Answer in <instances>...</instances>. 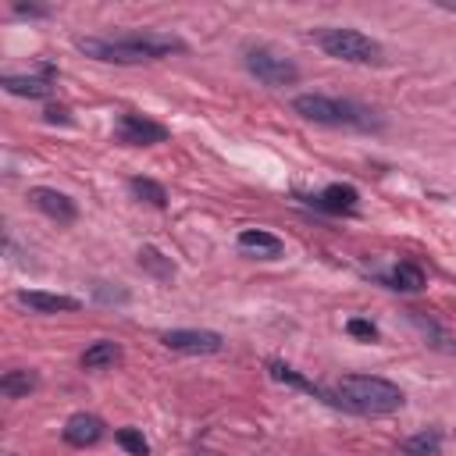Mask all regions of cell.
<instances>
[{
	"instance_id": "obj_12",
	"label": "cell",
	"mask_w": 456,
	"mask_h": 456,
	"mask_svg": "<svg viewBox=\"0 0 456 456\" xmlns=\"http://www.w3.org/2000/svg\"><path fill=\"white\" fill-rule=\"evenodd\" d=\"M28 200L36 203V210H43L46 217H53V221H61V224H71L75 217H78V207H75V200L71 196H64V192H57V189H32L28 192Z\"/></svg>"
},
{
	"instance_id": "obj_20",
	"label": "cell",
	"mask_w": 456,
	"mask_h": 456,
	"mask_svg": "<svg viewBox=\"0 0 456 456\" xmlns=\"http://www.w3.org/2000/svg\"><path fill=\"white\" fill-rule=\"evenodd\" d=\"M139 267H146L153 278H160V281H171L175 278V264L164 256V253H157L153 246H142L139 249Z\"/></svg>"
},
{
	"instance_id": "obj_7",
	"label": "cell",
	"mask_w": 456,
	"mask_h": 456,
	"mask_svg": "<svg viewBox=\"0 0 456 456\" xmlns=\"http://www.w3.org/2000/svg\"><path fill=\"white\" fill-rule=\"evenodd\" d=\"M167 135H171L167 125H160L146 114H121V121H118V139L125 146H157Z\"/></svg>"
},
{
	"instance_id": "obj_25",
	"label": "cell",
	"mask_w": 456,
	"mask_h": 456,
	"mask_svg": "<svg viewBox=\"0 0 456 456\" xmlns=\"http://www.w3.org/2000/svg\"><path fill=\"white\" fill-rule=\"evenodd\" d=\"M442 7H445V11H456V4H442Z\"/></svg>"
},
{
	"instance_id": "obj_9",
	"label": "cell",
	"mask_w": 456,
	"mask_h": 456,
	"mask_svg": "<svg viewBox=\"0 0 456 456\" xmlns=\"http://www.w3.org/2000/svg\"><path fill=\"white\" fill-rule=\"evenodd\" d=\"M18 306L32 310V314H68V310H78L82 303L75 296H64V292H43V289H21L14 296Z\"/></svg>"
},
{
	"instance_id": "obj_21",
	"label": "cell",
	"mask_w": 456,
	"mask_h": 456,
	"mask_svg": "<svg viewBox=\"0 0 456 456\" xmlns=\"http://www.w3.org/2000/svg\"><path fill=\"white\" fill-rule=\"evenodd\" d=\"M114 438H118V445H121L128 456H150V442L142 438V431H135V428H121Z\"/></svg>"
},
{
	"instance_id": "obj_15",
	"label": "cell",
	"mask_w": 456,
	"mask_h": 456,
	"mask_svg": "<svg viewBox=\"0 0 456 456\" xmlns=\"http://www.w3.org/2000/svg\"><path fill=\"white\" fill-rule=\"evenodd\" d=\"M381 281L388 285V289H395V292H420L428 281H424V271L417 267V264H410V260H399L392 271H385L381 274Z\"/></svg>"
},
{
	"instance_id": "obj_5",
	"label": "cell",
	"mask_w": 456,
	"mask_h": 456,
	"mask_svg": "<svg viewBox=\"0 0 456 456\" xmlns=\"http://www.w3.org/2000/svg\"><path fill=\"white\" fill-rule=\"evenodd\" d=\"M242 64H246V71L256 82H264L271 89H281V86H296L299 82V68L289 57H281V53H274L267 46H249L246 57H242Z\"/></svg>"
},
{
	"instance_id": "obj_6",
	"label": "cell",
	"mask_w": 456,
	"mask_h": 456,
	"mask_svg": "<svg viewBox=\"0 0 456 456\" xmlns=\"http://www.w3.org/2000/svg\"><path fill=\"white\" fill-rule=\"evenodd\" d=\"M160 342L175 353H189V356H214L224 349V338L217 331H207V328H175V331H164Z\"/></svg>"
},
{
	"instance_id": "obj_4",
	"label": "cell",
	"mask_w": 456,
	"mask_h": 456,
	"mask_svg": "<svg viewBox=\"0 0 456 456\" xmlns=\"http://www.w3.org/2000/svg\"><path fill=\"white\" fill-rule=\"evenodd\" d=\"M292 110L314 125H353V128H367L370 118L363 107L338 100V96H324V93H299L292 100Z\"/></svg>"
},
{
	"instance_id": "obj_23",
	"label": "cell",
	"mask_w": 456,
	"mask_h": 456,
	"mask_svg": "<svg viewBox=\"0 0 456 456\" xmlns=\"http://www.w3.org/2000/svg\"><path fill=\"white\" fill-rule=\"evenodd\" d=\"M14 14H21V18H25V14H28V18H43V14H46V7H36V4H28V7H25V4H14Z\"/></svg>"
},
{
	"instance_id": "obj_14",
	"label": "cell",
	"mask_w": 456,
	"mask_h": 456,
	"mask_svg": "<svg viewBox=\"0 0 456 456\" xmlns=\"http://www.w3.org/2000/svg\"><path fill=\"white\" fill-rule=\"evenodd\" d=\"M239 249L249 253V256H264V260H278L281 256V239L264 232V228H242L239 232Z\"/></svg>"
},
{
	"instance_id": "obj_22",
	"label": "cell",
	"mask_w": 456,
	"mask_h": 456,
	"mask_svg": "<svg viewBox=\"0 0 456 456\" xmlns=\"http://www.w3.org/2000/svg\"><path fill=\"white\" fill-rule=\"evenodd\" d=\"M346 331H349L353 338H367V342L378 338V324L367 321V317H349V321H346Z\"/></svg>"
},
{
	"instance_id": "obj_24",
	"label": "cell",
	"mask_w": 456,
	"mask_h": 456,
	"mask_svg": "<svg viewBox=\"0 0 456 456\" xmlns=\"http://www.w3.org/2000/svg\"><path fill=\"white\" fill-rule=\"evenodd\" d=\"M43 118H46V121H50V125H53V121H71V118H68V110H64V107H46V110H43Z\"/></svg>"
},
{
	"instance_id": "obj_17",
	"label": "cell",
	"mask_w": 456,
	"mask_h": 456,
	"mask_svg": "<svg viewBox=\"0 0 456 456\" xmlns=\"http://www.w3.org/2000/svg\"><path fill=\"white\" fill-rule=\"evenodd\" d=\"M36 385H39V374H36V370L14 367V370H4V378H0V395H4V399H21V395L36 392Z\"/></svg>"
},
{
	"instance_id": "obj_8",
	"label": "cell",
	"mask_w": 456,
	"mask_h": 456,
	"mask_svg": "<svg viewBox=\"0 0 456 456\" xmlns=\"http://www.w3.org/2000/svg\"><path fill=\"white\" fill-rule=\"evenodd\" d=\"M0 86L11 93V96H28V100H46L53 96V86H57V68L53 64H43L39 75H4Z\"/></svg>"
},
{
	"instance_id": "obj_19",
	"label": "cell",
	"mask_w": 456,
	"mask_h": 456,
	"mask_svg": "<svg viewBox=\"0 0 456 456\" xmlns=\"http://www.w3.org/2000/svg\"><path fill=\"white\" fill-rule=\"evenodd\" d=\"M128 189H132V196L135 200H142V203H150V207H167V189L160 185V182H153V178H142V175H135V178H128Z\"/></svg>"
},
{
	"instance_id": "obj_3",
	"label": "cell",
	"mask_w": 456,
	"mask_h": 456,
	"mask_svg": "<svg viewBox=\"0 0 456 456\" xmlns=\"http://www.w3.org/2000/svg\"><path fill=\"white\" fill-rule=\"evenodd\" d=\"M317 46L346 64H381V43L363 36L360 28H346V25H324L314 32Z\"/></svg>"
},
{
	"instance_id": "obj_11",
	"label": "cell",
	"mask_w": 456,
	"mask_h": 456,
	"mask_svg": "<svg viewBox=\"0 0 456 456\" xmlns=\"http://www.w3.org/2000/svg\"><path fill=\"white\" fill-rule=\"evenodd\" d=\"M356 200H360V192L353 185H342V182H331L317 196H306V203L314 210H324V214H353L356 210Z\"/></svg>"
},
{
	"instance_id": "obj_13",
	"label": "cell",
	"mask_w": 456,
	"mask_h": 456,
	"mask_svg": "<svg viewBox=\"0 0 456 456\" xmlns=\"http://www.w3.org/2000/svg\"><path fill=\"white\" fill-rule=\"evenodd\" d=\"M267 370H271V378H274V381H281V385L303 388V392H310L314 399H324V403H331V406H342L335 392H328V388H321V385L306 381V378H303L299 370H292V367H289V363H281V360H267Z\"/></svg>"
},
{
	"instance_id": "obj_1",
	"label": "cell",
	"mask_w": 456,
	"mask_h": 456,
	"mask_svg": "<svg viewBox=\"0 0 456 456\" xmlns=\"http://www.w3.org/2000/svg\"><path fill=\"white\" fill-rule=\"evenodd\" d=\"M75 46L93 57V61H107V64H142V61H157L167 53H182L185 43L178 36H164V32H125V36H82L75 39Z\"/></svg>"
},
{
	"instance_id": "obj_18",
	"label": "cell",
	"mask_w": 456,
	"mask_h": 456,
	"mask_svg": "<svg viewBox=\"0 0 456 456\" xmlns=\"http://www.w3.org/2000/svg\"><path fill=\"white\" fill-rule=\"evenodd\" d=\"M403 456H442V431H417L399 445Z\"/></svg>"
},
{
	"instance_id": "obj_16",
	"label": "cell",
	"mask_w": 456,
	"mask_h": 456,
	"mask_svg": "<svg viewBox=\"0 0 456 456\" xmlns=\"http://www.w3.org/2000/svg\"><path fill=\"white\" fill-rule=\"evenodd\" d=\"M121 360V346L118 342H110V338H100V342H93L82 356H78V363H82V370H100V367H114Z\"/></svg>"
},
{
	"instance_id": "obj_2",
	"label": "cell",
	"mask_w": 456,
	"mask_h": 456,
	"mask_svg": "<svg viewBox=\"0 0 456 456\" xmlns=\"http://www.w3.org/2000/svg\"><path fill=\"white\" fill-rule=\"evenodd\" d=\"M335 395L342 410H353L363 417H385L403 406V388L378 374H342L335 385Z\"/></svg>"
},
{
	"instance_id": "obj_10",
	"label": "cell",
	"mask_w": 456,
	"mask_h": 456,
	"mask_svg": "<svg viewBox=\"0 0 456 456\" xmlns=\"http://www.w3.org/2000/svg\"><path fill=\"white\" fill-rule=\"evenodd\" d=\"M103 431H107V424L96 413H71L61 428V438L75 449H86V445H96L103 438Z\"/></svg>"
}]
</instances>
